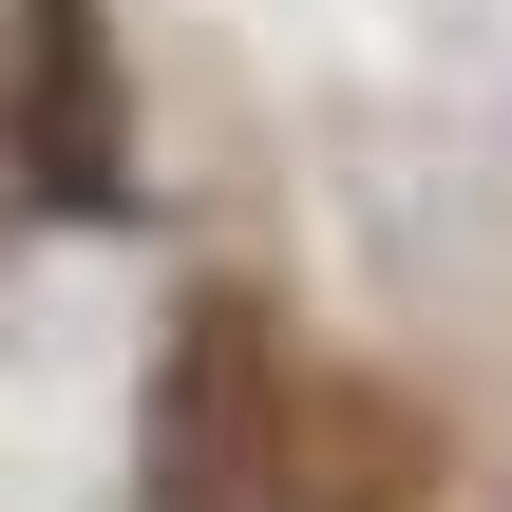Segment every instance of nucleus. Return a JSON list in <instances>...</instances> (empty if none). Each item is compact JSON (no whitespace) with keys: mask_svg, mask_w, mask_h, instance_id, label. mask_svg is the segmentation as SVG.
I'll return each instance as SVG.
<instances>
[{"mask_svg":"<svg viewBox=\"0 0 512 512\" xmlns=\"http://www.w3.org/2000/svg\"><path fill=\"white\" fill-rule=\"evenodd\" d=\"M285 323L266 304H190L171 361H152V512H266V456H285Z\"/></svg>","mask_w":512,"mask_h":512,"instance_id":"obj_1","label":"nucleus"},{"mask_svg":"<svg viewBox=\"0 0 512 512\" xmlns=\"http://www.w3.org/2000/svg\"><path fill=\"white\" fill-rule=\"evenodd\" d=\"M19 171H38V209H114L133 190V114H114L95 0H19Z\"/></svg>","mask_w":512,"mask_h":512,"instance_id":"obj_2","label":"nucleus"},{"mask_svg":"<svg viewBox=\"0 0 512 512\" xmlns=\"http://www.w3.org/2000/svg\"><path fill=\"white\" fill-rule=\"evenodd\" d=\"M266 512H418V418L380 380H304L285 456H266Z\"/></svg>","mask_w":512,"mask_h":512,"instance_id":"obj_3","label":"nucleus"}]
</instances>
